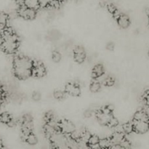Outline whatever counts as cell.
<instances>
[{"instance_id":"obj_10","label":"cell","mask_w":149,"mask_h":149,"mask_svg":"<svg viewBox=\"0 0 149 149\" xmlns=\"http://www.w3.org/2000/svg\"><path fill=\"white\" fill-rule=\"evenodd\" d=\"M118 26L122 29H127L130 25V20L127 15L121 13L120 15L116 18Z\"/></svg>"},{"instance_id":"obj_8","label":"cell","mask_w":149,"mask_h":149,"mask_svg":"<svg viewBox=\"0 0 149 149\" xmlns=\"http://www.w3.org/2000/svg\"><path fill=\"white\" fill-rule=\"evenodd\" d=\"M64 91L66 93V95H69L73 97H77L81 94V87L76 83L70 82L66 84V85L65 86Z\"/></svg>"},{"instance_id":"obj_15","label":"cell","mask_w":149,"mask_h":149,"mask_svg":"<svg viewBox=\"0 0 149 149\" xmlns=\"http://www.w3.org/2000/svg\"><path fill=\"white\" fill-rule=\"evenodd\" d=\"M133 119L138 121H146V122H149V116L148 113L143 110L138 111L134 115Z\"/></svg>"},{"instance_id":"obj_21","label":"cell","mask_w":149,"mask_h":149,"mask_svg":"<svg viewBox=\"0 0 149 149\" xmlns=\"http://www.w3.org/2000/svg\"><path fill=\"white\" fill-rule=\"evenodd\" d=\"M122 130L125 134H130L132 133L133 131V125H132V122H127L122 125Z\"/></svg>"},{"instance_id":"obj_11","label":"cell","mask_w":149,"mask_h":149,"mask_svg":"<svg viewBox=\"0 0 149 149\" xmlns=\"http://www.w3.org/2000/svg\"><path fill=\"white\" fill-rule=\"evenodd\" d=\"M125 135L124 132H119V131H116L111 137L110 138L111 141L112 145L113 144H119L120 145L121 143L125 139Z\"/></svg>"},{"instance_id":"obj_24","label":"cell","mask_w":149,"mask_h":149,"mask_svg":"<svg viewBox=\"0 0 149 149\" xmlns=\"http://www.w3.org/2000/svg\"><path fill=\"white\" fill-rule=\"evenodd\" d=\"M62 59V55L58 51H53L52 53V60L53 61V62L55 63H58L61 61Z\"/></svg>"},{"instance_id":"obj_20","label":"cell","mask_w":149,"mask_h":149,"mask_svg":"<svg viewBox=\"0 0 149 149\" xmlns=\"http://www.w3.org/2000/svg\"><path fill=\"white\" fill-rule=\"evenodd\" d=\"M111 145L112 143L110 140V138L100 139V141H99L100 148H111Z\"/></svg>"},{"instance_id":"obj_9","label":"cell","mask_w":149,"mask_h":149,"mask_svg":"<svg viewBox=\"0 0 149 149\" xmlns=\"http://www.w3.org/2000/svg\"><path fill=\"white\" fill-rule=\"evenodd\" d=\"M85 49L81 46H77L74 50V59L78 63H82L86 59Z\"/></svg>"},{"instance_id":"obj_4","label":"cell","mask_w":149,"mask_h":149,"mask_svg":"<svg viewBox=\"0 0 149 149\" xmlns=\"http://www.w3.org/2000/svg\"><path fill=\"white\" fill-rule=\"evenodd\" d=\"M58 130L64 135H68L76 130L75 125L68 119H62L57 123Z\"/></svg>"},{"instance_id":"obj_25","label":"cell","mask_w":149,"mask_h":149,"mask_svg":"<svg viewBox=\"0 0 149 149\" xmlns=\"http://www.w3.org/2000/svg\"><path fill=\"white\" fill-rule=\"evenodd\" d=\"M53 120H54V115L52 114V113L51 111L47 112V113L45 115V121L46 124L49 123V122H51Z\"/></svg>"},{"instance_id":"obj_17","label":"cell","mask_w":149,"mask_h":149,"mask_svg":"<svg viewBox=\"0 0 149 149\" xmlns=\"http://www.w3.org/2000/svg\"><path fill=\"white\" fill-rule=\"evenodd\" d=\"M13 119V116L7 112H3L0 114V122L4 125H9Z\"/></svg>"},{"instance_id":"obj_14","label":"cell","mask_w":149,"mask_h":149,"mask_svg":"<svg viewBox=\"0 0 149 149\" xmlns=\"http://www.w3.org/2000/svg\"><path fill=\"white\" fill-rule=\"evenodd\" d=\"M23 140L25 141V142L27 143L29 145H36L38 143V139L36 138V135L33 134V132H30L28 135H25V136H23Z\"/></svg>"},{"instance_id":"obj_23","label":"cell","mask_w":149,"mask_h":149,"mask_svg":"<svg viewBox=\"0 0 149 149\" xmlns=\"http://www.w3.org/2000/svg\"><path fill=\"white\" fill-rule=\"evenodd\" d=\"M103 83L105 86L111 87V86H113L115 84V79L113 77H111V76H109V77L104 79Z\"/></svg>"},{"instance_id":"obj_28","label":"cell","mask_w":149,"mask_h":149,"mask_svg":"<svg viewBox=\"0 0 149 149\" xmlns=\"http://www.w3.org/2000/svg\"><path fill=\"white\" fill-rule=\"evenodd\" d=\"M106 8H107L108 11H109L111 15L113 14V13H115V11L117 10L116 6H115L113 4H111V3H110V4H107V5H106Z\"/></svg>"},{"instance_id":"obj_31","label":"cell","mask_w":149,"mask_h":149,"mask_svg":"<svg viewBox=\"0 0 149 149\" xmlns=\"http://www.w3.org/2000/svg\"><path fill=\"white\" fill-rule=\"evenodd\" d=\"M41 97H42V95H41V94L39 92H34V93L32 94V99H33L34 101H39V100H41Z\"/></svg>"},{"instance_id":"obj_6","label":"cell","mask_w":149,"mask_h":149,"mask_svg":"<svg viewBox=\"0 0 149 149\" xmlns=\"http://www.w3.org/2000/svg\"><path fill=\"white\" fill-rule=\"evenodd\" d=\"M47 74V69L44 63L39 61H33L32 76L36 78H42Z\"/></svg>"},{"instance_id":"obj_34","label":"cell","mask_w":149,"mask_h":149,"mask_svg":"<svg viewBox=\"0 0 149 149\" xmlns=\"http://www.w3.org/2000/svg\"><path fill=\"white\" fill-rule=\"evenodd\" d=\"M148 56H149V52H148Z\"/></svg>"},{"instance_id":"obj_33","label":"cell","mask_w":149,"mask_h":149,"mask_svg":"<svg viewBox=\"0 0 149 149\" xmlns=\"http://www.w3.org/2000/svg\"><path fill=\"white\" fill-rule=\"evenodd\" d=\"M92 115H93V111L91 110L86 111V112L84 113V116L86 117H90V116H92Z\"/></svg>"},{"instance_id":"obj_30","label":"cell","mask_w":149,"mask_h":149,"mask_svg":"<svg viewBox=\"0 0 149 149\" xmlns=\"http://www.w3.org/2000/svg\"><path fill=\"white\" fill-rule=\"evenodd\" d=\"M143 98V101L146 103V105L149 107V90H147L144 93Z\"/></svg>"},{"instance_id":"obj_18","label":"cell","mask_w":149,"mask_h":149,"mask_svg":"<svg viewBox=\"0 0 149 149\" xmlns=\"http://www.w3.org/2000/svg\"><path fill=\"white\" fill-rule=\"evenodd\" d=\"M23 5L29 7V8L34 9V10H37L38 8L40 7H39V0H24Z\"/></svg>"},{"instance_id":"obj_27","label":"cell","mask_w":149,"mask_h":149,"mask_svg":"<svg viewBox=\"0 0 149 149\" xmlns=\"http://www.w3.org/2000/svg\"><path fill=\"white\" fill-rule=\"evenodd\" d=\"M5 97H6V93L5 91H4V87H3L2 85L0 84V106H1V104L4 100Z\"/></svg>"},{"instance_id":"obj_19","label":"cell","mask_w":149,"mask_h":149,"mask_svg":"<svg viewBox=\"0 0 149 149\" xmlns=\"http://www.w3.org/2000/svg\"><path fill=\"white\" fill-rule=\"evenodd\" d=\"M101 89V84L97 80V79H94L90 85V90L92 93H97Z\"/></svg>"},{"instance_id":"obj_2","label":"cell","mask_w":149,"mask_h":149,"mask_svg":"<svg viewBox=\"0 0 149 149\" xmlns=\"http://www.w3.org/2000/svg\"><path fill=\"white\" fill-rule=\"evenodd\" d=\"M33 61L24 55H17L13 60V72L19 79H27L32 76Z\"/></svg>"},{"instance_id":"obj_1","label":"cell","mask_w":149,"mask_h":149,"mask_svg":"<svg viewBox=\"0 0 149 149\" xmlns=\"http://www.w3.org/2000/svg\"><path fill=\"white\" fill-rule=\"evenodd\" d=\"M19 38L15 32L8 26L2 29L0 39V46L3 52L12 55L17 52L19 47Z\"/></svg>"},{"instance_id":"obj_3","label":"cell","mask_w":149,"mask_h":149,"mask_svg":"<svg viewBox=\"0 0 149 149\" xmlns=\"http://www.w3.org/2000/svg\"><path fill=\"white\" fill-rule=\"evenodd\" d=\"M112 111H113V109H111L110 106H106L97 111L95 115L99 123L102 125L108 126L111 119L113 116Z\"/></svg>"},{"instance_id":"obj_22","label":"cell","mask_w":149,"mask_h":149,"mask_svg":"<svg viewBox=\"0 0 149 149\" xmlns=\"http://www.w3.org/2000/svg\"><path fill=\"white\" fill-rule=\"evenodd\" d=\"M65 95H66V93H65V91H62V90H55L53 93L54 97L59 100L65 98Z\"/></svg>"},{"instance_id":"obj_12","label":"cell","mask_w":149,"mask_h":149,"mask_svg":"<svg viewBox=\"0 0 149 149\" xmlns=\"http://www.w3.org/2000/svg\"><path fill=\"white\" fill-rule=\"evenodd\" d=\"M104 67L101 64H97L94 66L92 71V77L93 79H98L104 74Z\"/></svg>"},{"instance_id":"obj_26","label":"cell","mask_w":149,"mask_h":149,"mask_svg":"<svg viewBox=\"0 0 149 149\" xmlns=\"http://www.w3.org/2000/svg\"><path fill=\"white\" fill-rule=\"evenodd\" d=\"M119 125V122H118L117 119L115 118L114 116H112L110 122H109L108 126L110 127H116Z\"/></svg>"},{"instance_id":"obj_16","label":"cell","mask_w":149,"mask_h":149,"mask_svg":"<svg viewBox=\"0 0 149 149\" xmlns=\"http://www.w3.org/2000/svg\"><path fill=\"white\" fill-rule=\"evenodd\" d=\"M9 20H10V16L8 14L4 12H0V27L1 29L7 27Z\"/></svg>"},{"instance_id":"obj_5","label":"cell","mask_w":149,"mask_h":149,"mask_svg":"<svg viewBox=\"0 0 149 149\" xmlns=\"http://www.w3.org/2000/svg\"><path fill=\"white\" fill-rule=\"evenodd\" d=\"M36 10L29 8L22 4L17 10V14L25 20H33L36 16Z\"/></svg>"},{"instance_id":"obj_7","label":"cell","mask_w":149,"mask_h":149,"mask_svg":"<svg viewBox=\"0 0 149 149\" xmlns=\"http://www.w3.org/2000/svg\"><path fill=\"white\" fill-rule=\"evenodd\" d=\"M132 123L133 125V131L137 133L144 134L149 130V122L133 119Z\"/></svg>"},{"instance_id":"obj_13","label":"cell","mask_w":149,"mask_h":149,"mask_svg":"<svg viewBox=\"0 0 149 149\" xmlns=\"http://www.w3.org/2000/svg\"><path fill=\"white\" fill-rule=\"evenodd\" d=\"M99 141H100V138L97 135H91L87 141V145L90 148H100Z\"/></svg>"},{"instance_id":"obj_32","label":"cell","mask_w":149,"mask_h":149,"mask_svg":"<svg viewBox=\"0 0 149 149\" xmlns=\"http://www.w3.org/2000/svg\"><path fill=\"white\" fill-rule=\"evenodd\" d=\"M114 47H115L114 45H113V43H112V42H109V43H108L107 46H106V48H107L108 49H109V50H113Z\"/></svg>"},{"instance_id":"obj_29","label":"cell","mask_w":149,"mask_h":149,"mask_svg":"<svg viewBox=\"0 0 149 149\" xmlns=\"http://www.w3.org/2000/svg\"><path fill=\"white\" fill-rule=\"evenodd\" d=\"M52 0H39V7H49V3Z\"/></svg>"}]
</instances>
